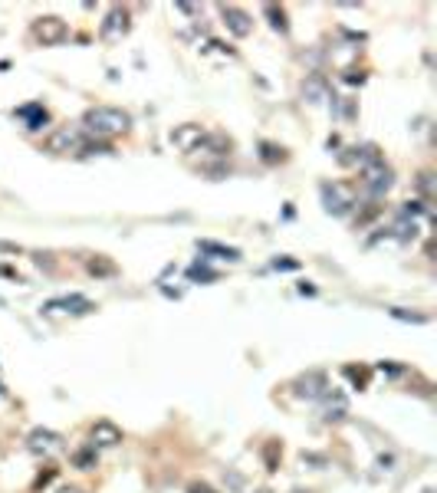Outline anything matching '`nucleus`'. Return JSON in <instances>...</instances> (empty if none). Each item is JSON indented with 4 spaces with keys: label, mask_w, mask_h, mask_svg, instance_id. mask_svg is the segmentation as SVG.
<instances>
[{
    "label": "nucleus",
    "mask_w": 437,
    "mask_h": 493,
    "mask_svg": "<svg viewBox=\"0 0 437 493\" xmlns=\"http://www.w3.org/2000/svg\"><path fill=\"white\" fill-rule=\"evenodd\" d=\"M302 95H306L309 103H322V99H329V85L322 76H309L306 83H302Z\"/></svg>",
    "instance_id": "f3484780"
},
{
    "label": "nucleus",
    "mask_w": 437,
    "mask_h": 493,
    "mask_svg": "<svg viewBox=\"0 0 437 493\" xmlns=\"http://www.w3.org/2000/svg\"><path fill=\"white\" fill-rule=\"evenodd\" d=\"M17 119H23L26 128H33L36 132V128H43L46 122H50V112H46L40 103H30V105H20L17 109Z\"/></svg>",
    "instance_id": "2eb2a0df"
},
{
    "label": "nucleus",
    "mask_w": 437,
    "mask_h": 493,
    "mask_svg": "<svg viewBox=\"0 0 437 493\" xmlns=\"http://www.w3.org/2000/svg\"><path fill=\"white\" fill-rule=\"evenodd\" d=\"M60 493H86V490H79V487H63Z\"/></svg>",
    "instance_id": "2f4dec72"
},
{
    "label": "nucleus",
    "mask_w": 437,
    "mask_h": 493,
    "mask_svg": "<svg viewBox=\"0 0 437 493\" xmlns=\"http://www.w3.org/2000/svg\"><path fill=\"white\" fill-rule=\"evenodd\" d=\"M418 191H421L424 201L434 197V171H421V175H418Z\"/></svg>",
    "instance_id": "aec40b11"
},
{
    "label": "nucleus",
    "mask_w": 437,
    "mask_h": 493,
    "mask_svg": "<svg viewBox=\"0 0 437 493\" xmlns=\"http://www.w3.org/2000/svg\"><path fill=\"white\" fill-rule=\"evenodd\" d=\"M204 138H207V132L201 125H194V122L174 125V132H172V145L178 148V152H201Z\"/></svg>",
    "instance_id": "6e6552de"
},
{
    "label": "nucleus",
    "mask_w": 437,
    "mask_h": 493,
    "mask_svg": "<svg viewBox=\"0 0 437 493\" xmlns=\"http://www.w3.org/2000/svg\"><path fill=\"white\" fill-rule=\"evenodd\" d=\"M86 270L89 276H95V280H109V276H119V264L112 260V256L105 254H95L86 260Z\"/></svg>",
    "instance_id": "4468645a"
},
{
    "label": "nucleus",
    "mask_w": 437,
    "mask_h": 493,
    "mask_svg": "<svg viewBox=\"0 0 437 493\" xmlns=\"http://www.w3.org/2000/svg\"><path fill=\"white\" fill-rule=\"evenodd\" d=\"M263 14L270 17V26H273L276 33H286V30H290V24H286V10H283V7H276V4H266Z\"/></svg>",
    "instance_id": "a211bd4d"
},
{
    "label": "nucleus",
    "mask_w": 437,
    "mask_h": 493,
    "mask_svg": "<svg viewBox=\"0 0 437 493\" xmlns=\"http://www.w3.org/2000/svg\"><path fill=\"white\" fill-rule=\"evenodd\" d=\"M257 493H273V490H270V487H260V490Z\"/></svg>",
    "instance_id": "473e14b6"
},
{
    "label": "nucleus",
    "mask_w": 437,
    "mask_h": 493,
    "mask_svg": "<svg viewBox=\"0 0 437 493\" xmlns=\"http://www.w3.org/2000/svg\"><path fill=\"white\" fill-rule=\"evenodd\" d=\"M122 444V427L112 425V421H95L89 427V447L95 451H109V447H119Z\"/></svg>",
    "instance_id": "9d476101"
},
{
    "label": "nucleus",
    "mask_w": 437,
    "mask_h": 493,
    "mask_svg": "<svg viewBox=\"0 0 437 493\" xmlns=\"http://www.w3.org/2000/svg\"><path fill=\"white\" fill-rule=\"evenodd\" d=\"M362 185H365V191H369L372 197H381V194L391 191L394 175H391V168H388L385 162H375V165H369V168L362 171Z\"/></svg>",
    "instance_id": "39448f33"
},
{
    "label": "nucleus",
    "mask_w": 437,
    "mask_h": 493,
    "mask_svg": "<svg viewBox=\"0 0 437 493\" xmlns=\"http://www.w3.org/2000/svg\"><path fill=\"white\" fill-rule=\"evenodd\" d=\"M197 250L217 256V260H231V264L241 260V250H237V246H223V244H214V240H197Z\"/></svg>",
    "instance_id": "dca6fc26"
},
{
    "label": "nucleus",
    "mask_w": 437,
    "mask_h": 493,
    "mask_svg": "<svg viewBox=\"0 0 437 493\" xmlns=\"http://www.w3.org/2000/svg\"><path fill=\"white\" fill-rule=\"evenodd\" d=\"M53 474H56V470H46V474H40V477H36V484H33V490H40V487H46V484H50V480H53Z\"/></svg>",
    "instance_id": "c85d7f7f"
},
{
    "label": "nucleus",
    "mask_w": 437,
    "mask_h": 493,
    "mask_svg": "<svg viewBox=\"0 0 437 493\" xmlns=\"http://www.w3.org/2000/svg\"><path fill=\"white\" fill-rule=\"evenodd\" d=\"M221 20H223V26H227L233 36H241V40L253 33V20H250V14L247 10H241V7H233V4H223L221 7Z\"/></svg>",
    "instance_id": "9b49d317"
},
{
    "label": "nucleus",
    "mask_w": 437,
    "mask_h": 493,
    "mask_svg": "<svg viewBox=\"0 0 437 493\" xmlns=\"http://www.w3.org/2000/svg\"><path fill=\"white\" fill-rule=\"evenodd\" d=\"M95 460H99V451H95V447H83V451H76L73 454V464H76L79 470H93L95 467Z\"/></svg>",
    "instance_id": "6ab92c4d"
},
{
    "label": "nucleus",
    "mask_w": 437,
    "mask_h": 493,
    "mask_svg": "<svg viewBox=\"0 0 437 493\" xmlns=\"http://www.w3.org/2000/svg\"><path fill=\"white\" fill-rule=\"evenodd\" d=\"M129 30H132L129 10H125V7H109L102 26H99V36H102L105 43H119L122 36H129Z\"/></svg>",
    "instance_id": "7ed1b4c3"
},
{
    "label": "nucleus",
    "mask_w": 437,
    "mask_h": 493,
    "mask_svg": "<svg viewBox=\"0 0 437 493\" xmlns=\"http://www.w3.org/2000/svg\"><path fill=\"white\" fill-rule=\"evenodd\" d=\"M394 319H404V323H428V316H421V313H404V309H391Z\"/></svg>",
    "instance_id": "bb28decb"
},
{
    "label": "nucleus",
    "mask_w": 437,
    "mask_h": 493,
    "mask_svg": "<svg viewBox=\"0 0 437 493\" xmlns=\"http://www.w3.org/2000/svg\"><path fill=\"white\" fill-rule=\"evenodd\" d=\"M204 53H217V56H223V60H233V56H237L231 46H223V43H217V40H207Z\"/></svg>",
    "instance_id": "b1692460"
},
{
    "label": "nucleus",
    "mask_w": 437,
    "mask_h": 493,
    "mask_svg": "<svg viewBox=\"0 0 437 493\" xmlns=\"http://www.w3.org/2000/svg\"><path fill=\"white\" fill-rule=\"evenodd\" d=\"M188 493H217L211 484H204V480H194V484H188Z\"/></svg>",
    "instance_id": "cd10ccee"
},
{
    "label": "nucleus",
    "mask_w": 437,
    "mask_h": 493,
    "mask_svg": "<svg viewBox=\"0 0 437 493\" xmlns=\"http://www.w3.org/2000/svg\"><path fill=\"white\" fill-rule=\"evenodd\" d=\"M260 152H263V162H270V165H276V162H283V158H286L283 148H276L273 142H263V145H260Z\"/></svg>",
    "instance_id": "412c9836"
},
{
    "label": "nucleus",
    "mask_w": 437,
    "mask_h": 493,
    "mask_svg": "<svg viewBox=\"0 0 437 493\" xmlns=\"http://www.w3.org/2000/svg\"><path fill=\"white\" fill-rule=\"evenodd\" d=\"M132 115L125 109H115V105H95L83 115V132H89L93 138H115L122 132H129Z\"/></svg>",
    "instance_id": "f257e3e1"
},
{
    "label": "nucleus",
    "mask_w": 437,
    "mask_h": 493,
    "mask_svg": "<svg viewBox=\"0 0 437 493\" xmlns=\"http://www.w3.org/2000/svg\"><path fill=\"white\" fill-rule=\"evenodd\" d=\"M345 375H349L352 382L359 385V388H365L369 385V368H355V365H345Z\"/></svg>",
    "instance_id": "5701e85b"
},
{
    "label": "nucleus",
    "mask_w": 437,
    "mask_h": 493,
    "mask_svg": "<svg viewBox=\"0 0 437 493\" xmlns=\"http://www.w3.org/2000/svg\"><path fill=\"white\" fill-rule=\"evenodd\" d=\"M293 391H296V398L319 401L329 391V378L322 372H306V375H300V378L293 382Z\"/></svg>",
    "instance_id": "1a4fd4ad"
},
{
    "label": "nucleus",
    "mask_w": 437,
    "mask_h": 493,
    "mask_svg": "<svg viewBox=\"0 0 437 493\" xmlns=\"http://www.w3.org/2000/svg\"><path fill=\"white\" fill-rule=\"evenodd\" d=\"M188 276H191V280H207V283H214V280H217V273H214V270H207V266H201V264L191 266Z\"/></svg>",
    "instance_id": "393cba45"
},
{
    "label": "nucleus",
    "mask_w": 437,
    "mask_h": 493,
    "mask_svg": "<svg viewBox=\"0 0 437 493\" xmlns=\"http://www.w3.org/2000/svg\"><path fill=\"white\" fill-rule=\"evenodd\" d=\"M280 454H283L280 441H270V444L263 447V457H266V467H270V470H276V457H280Z\"/></svg>",
    "instance_id": "4be33fe9"
},
{
    "label": "nucleus",
    "mask_w": 437,
    "mask_h": 493,
    "mask_svg": "<svg viewBox=\"0 0 437 493\" xmlns=\"http://www.w3.org/2000/svg\"><path fill=\"white\" fill-rule=\"evenodd\" d=\"M33 36L43 46H60L63 40L69 36V26H66V20L63 17H40V20H33Z\"/></svg>",
    "instance_id": "423d86ee"
},
{
    "label": "nucleus",
    "mask_w": 437,
    "mask_h": 493,
    "mask_svg": "<svg viewBox=\"0 0 437 493\" xmlns=\"http://www.w3.org/2000/svg\"><path fill=\"white\" fill-rule=\"evenodd\" d=\"M273 266L276 270H296L300 264H296V260H273Z\"/></svg>",
    "instance_id": "c756f323"
},
{
    "label": "nucleus",
    "mask_w": 437,
    "mask_h": 493,
    "mask_svg": "<svg viewBox=\"0 0 437 493\" xmlns=\"http://www.w3.org/2000/svg\"><path fill=\"white\" fill-rule=\"evenodd\" d=\"M322 204H326L329 214H335V217H342V214H349L352 207H355V194H352L349 185H322Z\"/></svg>",
    "instance_id": "20e7f679"
},
{
    "label": "nucleus",
    "mask_w": 437,
    "mask_h": 493,
    "mask_svg": "<svg viewBox=\"0 0 437 493\" xmlns=\"http://www.w3.org/2000/svg\"><path fill=\"white\" fill-rule=\"evenodd\" d=\"M414 234H418V224H408V221H401L398 227H394V237L398 240H414Z\"/></svg>",
    "instance_id": "a878e982"
},
{
    "label": "nucleus",
    "mask_w": 437,
    "mask_h": 493,
    "mask_svg": "<svg viewBox=\"0 0 437 493\" xmlns=\"http://www.w3.org/2000/svg\"><path fill=\"white\" fill-rule=\"evenodd\" d=\"M26 447L36 457H53V454L63 451V437L56 431H50V427H33L30 437H26Z\"/></svg>",
    "instance_id": "0eeeda50"
},
{
    "label": "nucleus",
    "mask_w": 437,
    "mask_h": 493,
    "mask_svg": "<svg viewBox=\"0 0 437 493\" xmlns=\"http://www.w3.org/2000/svg\"><path fill=\"white\" fill-rule=\"evenodd\" d=\"M0 250H7V254H20L17 244H4V240H0Z\"/></svg>",
    "instance_id": "7c9ffc66"
},
{
    "label": "nucleus",
    "mask_w": 437,
    "mask_h": 493,
    "mask_svg": "<svg viewBox=\"0 0 437 493\" xmlns=\"http://www.w3.org/2000/svg\"><path fill=\"white\" fill-rule=\"evenodd\" d=\"M345 415H349V401H345V395L329 388L326 395H322V417H326V421H342Z\"/></svg>",
    "instance_id": "ddd939ff"
},
{
    "label": "nucleus",
    "mask_w": 437,
    "mask_h": 493,
    "mask_svg": "<svg viewBox=\"0 0 437 493\" xmlns=\"http://www.w3.org/2000/svg\"><path fill=\"white\" fill-rule=\"evenodd\" d=\"M46 309L50 313H56V309H63V313H73V316H86L95 309L93 299L79 296V293H73V296H63V299H53V303H46Z\"/></svg>",
    "instance_id": "f8f14e48"
},
{
    "label": "nucleus",
    "mask_w": 437,
    "mask_h": 493,
    "mask_svg": "<svg viewBox=\"0 0 437 493\" xmlns=\"http://www.w3.org/2000/svg\"><path fill=\"white\" fill-rule=\"evenodd\" d=\"M86 132L79 125H60L56 132H50L46 138V152L53 155H83L86 152Z\"/></svg>",
    "instance_id": "f03ea898"
}]
</instances>
